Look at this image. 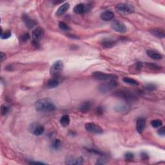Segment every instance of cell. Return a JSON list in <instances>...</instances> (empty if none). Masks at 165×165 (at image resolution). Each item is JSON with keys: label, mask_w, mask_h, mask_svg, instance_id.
<instances>
[{"label": "cell", "mask_w": 165, "mask_h": 165, "mask_svg": "<svg viewBox=\"0 0 165 165\" xmlns=\"http://www.w3.org/2000/svg\"><path fill=\"white\" fill-rule=\"evenodd\" d=\"M115 96L127 102H132L136 99L135 94L128 90H119L115 93Z\"/></svg>", "instance_id": "277c9868"}, {"label": "cell", "mask_w": 165, "mask_h": 165, "mask_svg": "<svg viewBox=\"0 0 165 165\" xmlns=\"http://www.w3.org/2000/svg\"><path fill=\"white\" fill-rule=\"evenodd\" d=\"M151 125L152 126V127L154 128H159L163 125V121L159 119H154L151 121Z\"/></svg>", "instance_id": "484cf974"}, {"label": "cell", "mask_w": 165, "mask_h": 165, "mask_svg": "<svg viewBox=\"0 0 165 165\" xmlns=\"http://www.w3.org/2000/svg\"><path fill=\"white\" fill-rule=\"evenodd\" d=\"M84 163L83 158L80 157L78 159L73 157H68L65 160L66 164H82Z\"/></svg>", "instance_id": "9a60e30c"}, {"label": "cell", "mask_w": 165, "mask_h": 165, "mask_svg": "<svg viewBox=\"0 0 165 165\" xmlns=\"http://www.w3.org/2000/svg\"><path fill=\"white\" fill-rule=\"evenodd\" d=\"M35 108L39 112H51L55 110V106L50 99L43 98L36 101Z\"/></svg>", "instance_id": "6da1fadb"}, {"label": "cell", "mask_w": 165, "mask_h": 165, "mask_svg": "<svg viewBox=\"0 0 165 165\" xmlns=\"http://www.w3.org/2000/svg\"><path fill=\"white\" fill-rule=\"evenodd\" d=\"M88 151H89L91 153H96V154H98V155H103V153L102 152H101L99 150H97V149H92V148H89L87 149Z\"/></svg>", "instance_id": "836d02e7"}, {"label": "cell", "mask_w": 165, "mask_h": 165, "mask_svg": "<svg viewBox=\"0 0 165 165\" xmlns=\"http://www.w3.org/2000/svg\"><path fill=\"white\" fill-rule=\"evenodd\" d=\"M146 54L150 58L153 59H156V60H159V59L163 58V55L155 50H148L146 51Z\"/></svg>", "instance_id": "ffe728a7"}, {"label": "cell", "mask_w": 165, "mask_h": 165, "mask_svg": "<svg viewBox=\"0 0 165 165\" xmlns=\"http://www.w3.org/2000/svg\"><path fill=\"white\" fill-rule=\"evenodd\" d=\"M130 107L126 104H120V105H117V106L115 107V110L117 112H119V113H121V114H125L127 113V112L129 111Z\"/></svg>", "instance_id": "7402d4cb"}, {"label": "cell", "mask_w": 165, "mask_h": 165, "mask_svg": "<svg viewBox=\"0 0 165 165\" xmlns=\"http://www.w3.org/2000/svg\"><path fill=\"white\" fill-rule=\"evenodd\" d=\"M146 127V119L143 117L138 118L136 121V128L139 134H142Z\"/></svg>", "instance_id": "7c38bea8"}, {"label": "cell", "mask_w": 165, "mask_h": 165, "mask_svg": "<svg viewBox=\"0 0 165 165\" xmlns=\"http://www.w3.org/2000/svg\"><path fill=\"white\" fill-rule=\"evenodd\" d=\"M150 32L152 34L153 36L158 38H164L165 37L164 31L162 29H152L150 30Z\"/></svg>", "instance_id": "44dd1931"}, {"label": "cell", "mask_w": 165, "mask_h": 165, "mask_svg": "<svg viewBox=\"0 0 165 165\" xmlns=\"http://www.w3.org/2000/svg\"><path fill=\"white\" fill-rule=\"evenodd\" d=\"M11 31L6 30L5 32H3L2 28H1V38L3 40H6L8 38L11 37Z\"/></svg>", "instance_id": "d4e9b609"}, {"label": "cell", "mask_w": 165, "mask_h": 165, "mask_svg": "<svg viewBox=\"0 0 165 165\" xmlns=\"http://www.w3.org/2000/svg\"><path fill=\"white\" fill-rule=\"evenodd\" d=\"M9 112V108L6 105L2 104L1 107V114L2 115H5Z\"/></svg>", "instance_id": "4dcf8cb0"}, {"label": "cell", "mask_w": 165, "mask_h": 165, "mask_svg": "<svg viewBox=\"0 0 165 165\" xmlns=\"http://www.w3.org/2000/svg\"><path fill=\"white\" fill-rule=\"evenodd\" d=\"M92 78L99 81H110L113 79L116 80L117 78V76L115 75L110 74V73H106L99 71L94 72L92 73Z\"/></svg>", "instance_id": "5b68a950"}, {"label": "cell", "mask_w": 165, "mask_h": 165, "mask_svg": "<svg viewBox=\"0 0 165 165\" xmlns=\"http://www.w3.org/2000/svg\"><path fill=\"white\" fill-rule=\"evenodd\" d=\"M146 66H148V67L150 68H152L153 70H156V69H160L161 66L157 65L156 64H153V63H146Z\"/></svg>", "instance_id": "d6a6232c"}, {"label": "cell", "mask_w": 165, "mask_h": 165, "mask_svg": "<svg viewBox=\"0 0 165 165\" xmlns=\"http://www.w3.org/2000/svg\"><path fill=\"white\" fill-rule=\"evenodd\" d=\"M45 34V30L43 28L37 27L32 32V44L35 47L40 46V41Z\"/></svg>", "instance_id": "7a4b0ae2"}, {"label": "cell", "mask_w": 165, "mask_h": 165, "mask_svg": "<svg viewBox=\"0 0 165 165\" xmlns=\"http://www.w3.org/2000/svg\"><path fill=\"white\" fill-rule=\"evenodd\" d=\"M22 18H23V20L24 24H25L26 27L29 29H32L33 27H34L35 26H36L37 22L35 20L31 19L30 17L28 15L23 14Z\"/></svg>", "instance_id": "4fadbf2b"}, {"label": "cell", "mask_w": 165, "mask_h": 165, "mask_svg": "<svg viewBox=\"0 0 165 165\" xmlns=\"http://www.w3.org/2000/svg\"><path fill=\"white\" fill-rule=\"evenodd\" d=\"M30 36L29 33H24L20 36L19 39H20V41L23 42V43H25V42H27L30 39Z\"/></svg>", "instance_id": "f1b7e54d"}, {"label": "cell", "mask_w": 165, "mask_h": 165, "mask_svg": "<svg viewBox=\"0 0 165 165\" xmlns=\"http://www.w3.org/2000/svg\"><path fill=\"white\" fill-rule=\"evenodd\" d=\"M29 130L33 135L40 136L44 133L45 127L39 123H32L29 126Z\"/></svg>", "instance_id": "30bf717a"}, {"label": "cell", "mask_w": 165, "mask_h": 165, "mask_svg": "<svg viewBox=\"0 0 165 165\" xmlns=\"http://www.w3.org/2000/svg\"><path fill=\"white\" fill-rule=\"evenodd\" d=\"M165 128L164 127V126H163V127H160V128L158 130V131H157V133H158V134H159V135L161 136H164L165 135Z\"/></svg>", "instance_id": "e575fe53"}, {"label": "cell", "mask_w": 165, "mask_h": 165, "mask_svg": "<svg viewBox=\"0 0 165 165\" xmlns=\"http://www.w3.org/2000/svg\"><path fill=\"white\" fill-rule=\"evenodd\" d=\"M125 159L126 161H132L134 159V154L130 152H126L125 154Z\"/></svg>", "instance_id": "f546056e"}, {"label": "cell", "mask_w": 165, "mask_h": 165, "mask_svg": "<svg viewBox=\"0 0 165 165\" xmlns=\"http://www.w3.org/2000/svg\"><path fill=\"white\" fill-rule=\"evenodd\" d=\"M145 89H146L147 90L153 91L156 89V85L152 83H149V84H147V85H146L145 86Z\"/></svg>", "instance_id": "1f68e13d"}, {"label": "cell", "mask_w": 165, "mask_h": 165, "mask_svg": "<svg viewBox=\"0 0 165 165\" xmlns=\"http://www.w3.org/2000/svg\"><path fill=\"white\" fill-rule=\"evenodd\" d=\"M29 164H44L45 163L43 162H38V161H30Z\"/></svg>", "instance_id": "60d3db41"}, {"label": "cell", "mask_w": 165, "mask_h": 165, "mask_svg": "<svg viewBox=\"0 0 165 165\" xmlns=\"http://www.w3.org/2000/svg\"><path fill=\"white\" fill-rule=\"evenodd\" d=\"M143 66V64L141 61H138L135 63V68L138 71H140Z\"/></svg>", "instance_id": "8d00e7d4"}, {"label": "cell", "mask_w": 165, "mask_h": 165, "mask_svg": "<svg viewBox=\"0 0 165 165\" xmlns=\"http://www.w3.org/2000/svg\"><path fill=\"white\" fill-rule=\"evenodd\" d=\"M111 28L115 32L121 34H124L127 30V27L125 25V24L118 20H114L112 22Z\"/></svg>", "instance_id": "ba28073f"}, {"label": "cell", "mask_w": 165, "mask_h": 165, "mask_svg": "<svg viewBox=\"0 0 165 165\" xmlns=\"http://www.w3.org/2000/svg\"><path fill=\"white\" fill-rule=\"evenodd\" d=\"M91 9L90 5H85L84 3H79L76 5L73 8V12L77 14H85L86 12H89Z\"/></svg>", "instance_id": "8fae6325"}, {"label": "cell", "mask_w": 165, "mask_h": 165, "mask_svg": "<svg viewBox=\"0 0 165 165\" xmlns=\"http://www.w3.org/2000/svg\"><path fill=\"white\" fill-rule=\"evenodd\" d=\"M91 107H92V103L90 101H87L82 103L79 105V110L81 112H83V113H86V112H88L90 110Z\"/></svg>", "instance_id": "d6986e66"}, {"label": "cell", "mask_w": 165, "mask_h": 165, "mask_svg": "<svg viewBox=\"0 0 165 165\" xmlns=\"http://www.w3.org/2000/svg\"><path fill=\"white\" fill-rule=\"evenodd\" d=\"M115 10L122 14H129L135 11V7L131 4L126 3H121L115 5Z\"/></svg>", "instance_id": "3957f363"}, {"label": "cell", "mask_w": 165, "mask_h": 165, "mask_svg": "<svg viewBox=\"0 0 165 165\" xmlns=\"http://www.w3.org/2000/svg\"><path fill=\"white\" fill-rule=\"evenodd\" d=\"M114 17V12L111 11V10H105L101 14V18L105 22H108V21H110L113 19Z\"/></svg>", "instance_id": "ac0fdd59"}, {"label": "cell", "mask_w": 165, "mask_h": 165, "mask_svg": "<svg viewBox=\"0 0 165 165\" xmlns=\"http://www.w3.org/2000/svg\"><path fill=\"white\" fill-rule=\"evenodd\" d=\"M123 81L126 83V84H129V85H135V86H138L139 85V82L138 81H136L135 79H134L130 78H125L123 79H122Z\"/></svg>", "instance_id": "cb8c5ba5"}, {"label": "cell", "mask_w": 165, "mask_h": 165, "mask_svg": "<svg viewBox=\"0 0 165 165\" xmlns=\"http://www.w3.org/2000/svg\"><path fill=\"white\" fill-rule=\"evenodd\" d=\"M106 163H107V162L105 161L104 159H99V160L97 159V161L96 164H104Z\"/></svg>", "instance_id": "ab89813d"}, {"label": "cell", "mask_w": 165, "mask_h": 165, "mask_svg": "<svg viewBox=\"0 0 165 165\" xmlns=\"http://www.w3.org/2000/svg\"><path fill=\"white\" fill-rule=\"evenodd\" d=\"M5 58H6V54L1 52V53H0V60H1V62H3L5 60Z\"/></svg>", "instance_id": "f35d334b"}, {"label": "cell", "mask_w": 165, "mask_h": 165, "mask_svg": "<svg viewBox=\"0 0 165 165\" xmlns=\"http://www.w3.org/2000/svg\"><path fill=\"white\" fill-rule=\"evenodd\" d=\"M59 80L56 77H53V78L48 79L46 82V87L48 89H54L59 85Z\"/></svg>", "instance_id": "2e32d148"}, {"label": "cell", "mask_w": 165, "mask_h": 165, "mask_svg": "<svg viewBox=\"0 0 165 165\" xmlns=\"http://www.w3.org/2000/svg\"><path fill=\"white\" fill-rule=\"evenodd\" d=\"M85 128L88 132L92 133V134H101L103 133V128L94 122H86L85 125Z\"/></svg>", "instance_id": "9c48e42d"}, {"label": "cell", "mask_w": 165, "mask_h": 165, "mask_svg": "<svg viewBox=\"0 0 165 165\" xmlns=\"http://www.w3.org/2000/svg\"><path fill=\"white\" fill-rule=\"evenodd\" d=\"M71 122V119L68 115H63L60 119V123L63 127L68 126Z\"/></svg>", "instance_id": "603a6c76"}, {"label": "cell", "mask_w": 165, "mask_h": 165, "mask_svg": "<svg viewBox=\"0 0 165 165\" xmlns=\"http://www.w3.org/2000/svg\"><path fill=\"white\" fill-rule=\"evenodd\" d=\"M58 26H59V28L61 30H64V31H68L71 30V28H70V27L67 24H66V23L65 22H59V24H58Z\"/></svg>", "instance_id": "4316f807"}, {"label": "cell", "mask_w": 165, "mask_h": 165, "mask_svg": "<svg viewBox=\"0 0 165 165\" xmlns=\"http://www.w3.org/2000/svg\"><path fill=\"white\" fill-rule=\"evenodd\" d=\"M69 8H70V4L68 3H64V4H63L58 8L57 11L55 12V15L58 17L63 16L64 14L66 13V12H67V10L69 9Z\"/></svg>", "instance_id": "e0dca14e"}, {"label": "cell", "mask_w": 165, "mask_h": 165, "mask_svg": "<svg viewBox=\"0 0 165 165\" xmlns=\"http://www.w3.org/2000/svg\"><path fill=\"white\" fill-rule=\"evenodd\" d=\"M96 112L97 115H102L104 112V109L103 107H99L96 108Z\"/></svg>", "instance_id": "d590c367"}, {"label": "cell", "mask_w": 165, "mask_h": 165, "mask_svg": "<svg viewBox=\"0 0 165 165\" xmlns=\"http://www.w3.org/2000/svg\"><path fill=\"white\" fill-rule=\"evenodd\" d=\"M61 146V142L60 140L58 139H55L52 145V148H53L55 150H58L59 148H60Z\"/></svg>", "instance_id": "83f0119b"}, {"label": "cell", "mask_w": 165, "mask_h": 165, "mask_svg": "<svg viewBox=\"0 0 165 165\" xmlns=\"http://www.w3.org/2000/svg\"><path fill=\"white\" fill-rule=\"evenodd\" d=\"M63 62L61 60L55 61L50 68V73L52 77L58 76L63 69Z\"/></svg>", "instance_id": "8992f818"}, {"label": "cell", "mask_w": 165, "mask_h": 165, "mask_svg": "<svg viewBox=\"0 0 165 165\" xmlns=\"http://www.w3.org/2000/svg\"><path fill=\"white\" fill-rule=\"evenodd\" d=\"M116 41L110 39V38H105L101 41V45L104 48H111L116 45Z\"/></svg>", "instance_id": "5bb4252c"}, {"label": "cell", "mask_w": 165, "mask_h": 165, "mask_svg": "<svg viewBox=\"0 0 165 165\" xmlns=\"http://www.w3.org/2000/svg\"><path fill=\"white\" fill-rule=\"evenodd\" d=\"M141 157L142 158V159L143 160H146L148 159V155L145 152H143L141 153Z\"/></svg>", "instance_id": "74e56055"}, {"label": "cell", "mask_w": 165, "mask_h": 165, "mask_svg": "<svg viewBox=\"0 0 165 165\" xmlns=\"http://www.w3.org/2000/svg\"><path fill=\"white\" fill-rule=\"evenodd\" d=\"M117 86V83L116 80L113 79L108 81V82L107 83L101 84L99 86H98V90L99 92L102 93H107L110 92L112 89Z\"/></svg>", "instance_id": "52a82bcc"}]
</instances>
